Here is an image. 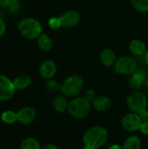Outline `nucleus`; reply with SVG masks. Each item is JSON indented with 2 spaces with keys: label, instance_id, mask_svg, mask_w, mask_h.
<instances>
[{
  "label": "nucleus",
  "instance_id": "nucleus-17",
  "mask_svg": "<svg viewBox=\"0 0 148 149\" xmlns=\"http://www.w3.org/2000/svg\"><path fill=\"white\" fill-rule=\"evenodd\" d=\"M68 104L69 102L67 101L66 97L63 94H57L52 100V105L55 111L59 113H62L67 110Z\"/></svg>",
  "mask_w": 148,
  "mask_h": 149
},
{
  "label": "nucleus",
  "instance_id": "nucleus-7",
  "mask_svg": "<svg viewBox=\"0 0 148 149\" xmlns=\"http://www.w3.org/2000/svg\"><path fill=\"white\" fill-rule=\"evenodd\" d=\"M15 87L13 81L6 75L0 73V101H6L10 100L15 93Z\"/></svg>",
  "mask_w": 148,
  "mask_h": 149
},
{
  "label": "nucleus",
  "instance_id": "nucleus-3",
  "mask_svg": "<svg viewBox=\"0 0 148 149\" xmlns=\"http://www.w3.org/2000/svg\"><path fill=\"white\" fill-rule=\"evenodd\" d=\"M92 107V102L85 97H77L69 101L67 111L75 119H84L89 115Z\"/></svg>",
  "mask_w": 148,
  "mask_h": 149
},
{
  "label": "nucleus",
  "instance_id": "nucleus-31",
  "mask_svg": "<svg viewBox=\"0 0 148 149\" xmlns=\"http://www.w3.org/2000/svg\"><path fill=\"white\" fill-rule=\"evenodd\" d=\"M42 149H58V147L55 144L49 143V144H46L45 146H44V148Z\"/></svg>",
  "mask_w": 148,
  "mask_h": 149
},
{
  "label": "nucleus",
  "instance_id": "nucleus-14",
  "mask_svg": "<svg viewBox=\"0 0 148 149\" xmlns=\"http://www.w3.org/2000/svg\"><path fill=\"white\" fill-rule=\"evenodd\" d=\"M130 52L135 57H144L147 53V46L140 39H133L128 45Z\"/></svg>",
  "mask_w": 148,
  "mask_h": 149
},
{
  "label": "nucleus",
  "instance_id": "nucleus-11",
  "mask_svg": "<svg viewBox=\"0 0 148 149\" xmlns=\"http://www.w3.org/2000/svg\"><path fill=\"white\" fill-rule=\"evenodd\" d=\"M38 72L42 79L45 80L51 79L57 72V65L51 59H45L40 64Z\"/></svg>",
  "mask_w": 148,
  "mask_h": 149
},
{
  "label": "nucleus",
  "instance_id": "nucleus-29",
  "mask_svg": "<svg viewBox=\"0 0 148 149\" xmlns=\"http://www.w3.org/2000/svg\"><path fill=\"white\" fill-rule=\"evenodd\" d=\"M11 0H0V9H8Z\"/></svg>",
  "mask_w": 148,
  "mask_h": 149
},
{
  "label": "nucleus",
  "instance_id": "nucleus-25",
  "mask_svg": "<svg viewBox=\"0 0 148 149\" xmlns=\"http://www.w3.org/2000/svg\"><path fill=\"white\" fill-rule=\"evenodd\" d=\"M48 26L52 30H58L62 27L59 17H51L48 20Z\"/></svg>",
  "mask_w": 148,
  "mask_h": 149
},
{
  "label": "nucleus",
  "instance_id": "nucleus-34",
  "mask_svg": "<svg viewBox=\"0 0 148 149\" xmlns=\"http://www.w3.org/2000/svg\"><path fill=\"white\" fill-rule=\"evenodd\" d=\"M147 86H148V75H147Z\"/></svg>",
  "mask_w": 148,
  "mask_h": 149
},
{
  "label": "nucleus",
  "instance_id": "nucleus-28",
  "mask_svg": "<svg viewBox=\"0 0 148 149\" xmlns=\"http://www.w3.org/2000/svg\"><path fill=\"white\" fill-rule=\"evenodd\" d=\"M140 130L141 131V133H142L144 135L148 136V122H143Z\"/></svg>",
  "mask_w": 148,
  "mask_h": 149
},
{
  "label": "nucleus",
  "instance_id": "nucleus-10",
  "mask_svg": "<svg viewBox=\"0 0 148 149\" xmlns=\"http://www.w3.org/2000/svg\"><path fill=\"white\" fill-rule=\"evenodd\" d=\"M142 120L140 114L136 113H128L122 119V126L125 130L128 132H135L140 129Z\"/></svg>",
  "mask_w": 148,
  "mask_h": 149
},
{
  "label": "nucleus",
  "instance_id": "nucleus-30",
  "mask_svg": "<svg viewBox=\"0 0 148 149\" xmlns=\"http://www.w3.org/2000/svg\"><path fill=\"white\" fill-rule=\"evenodd\" d=\"M140 119H141L142 122H148V111L147 110H146V111H144L143 113H141L140 114Z\"/></svg>",
  "mask_w": 148,
  "mask_h": 149
},
{
  "label": "nucleus",
  "instance_id": "nucleus-1",
  "mask_svg": "<svg viewBox=\"0 0 148 149\" xmlns=\"http://www.w3.org/2000/svg\"><path fill=\"white\" fill-rule=\"evenodd\" d=\"M108 132L103 127H92L87 129L83 135L84 149H98L106 144Z\"/></svg>",
  "mask_w": 148,
  "mask_h": 149
},
{
  "label": "nucleus",
  "instance_id": "nucleus-5",
  "mask_svg": "<svg viewBox=\"0 0 148 149\" xmlns=\"http://www.w3.org/2000/svg\"><path fill=\"white\" fill-rule=\"evenodd\" d=\"M126 106L131 112L140 114L147 109V97L140 90H133L126 98Z\"/></svg>",
  "mask_w": 148,
  "mask_h": 149
},
{
  "label": "nucleus",
  "instance_id": "nucleus-22",
  "mask_svg": "<svg viewBox=\"0 0 148 149\" xmlns=\"http://www.w3.org/2000/svg\"><path fill=\"white\" fill-rule=\"evenodd\" d=\"M131 4L139 12H148V0H131Z\"/></svg>",
  "mask_w": 148,
  "mask_h": 149
},
{
  "label": "nucleus",
  "instance_id": "nucleus-4",
  "mask_svg": "<svg viewBox=\"0 0 148 149\" xmlns=\"http://www.w3.org/2000/svg\"><path fill=\"white\" fill-rule=\"evenodd\" d=\"M84 87V79L79 74L68 76L62 83L60 92L65 97H76Z\"/></svg>",
  "mask_w": 148,
  "mask_h": 149
},
{
  "label": "nucleus",
  "instance_id": "nucleus-8",
  "mask_svg": "<svg viewBox=\"0 0 148 149\" xmlns=\"http://www.w3.org/2000/svg\"><path fill=\"white\" fill-rule=\"evenodd\" d=\"M147 75L148 72L146 69L138 68V70L129 77L128 86L133 90H140L144 86H147Z\"/></svg>",
  "mask_w": 148,
  "mask_h": 149
},
{
  "label": "nucleus",
  "instance_id": "nucleus-27",
  "mask_svg": "<svg viewBox=\"0 0 148 149\" xmlns=\"http://www.w3.org/2000/svg\"><path fill=\"white\" fill-rule=\"evenodd\" d=\"M6 31V24L4 23V21L0 17V38H2Z\"/></svg>",
  "mask_w": 148,
  "mask_h": 149
},
{
  "label": "nucleus",
  "instance_id": "nucleus-6",
  "mask_svg": "<svg viewBox=\"0 0 148 149\" xmlns=\"http://www.w3.org/2000/svg\"><path fill=\"white\" fill-rule=\"evenodd\" d=\"M113 67L116 73L131 76L138 70V63L133 57L122 56L117 58Z\"/></svg>",
  "mask_w": 148,
  "mask_h": 149
},
{
  "label": "nucleus",
  "instance_id": "nucleus-12",
  "mask_svg": "<svg viewBox=\"0 0 148 149\" xmlns=\"http://www.w3.org/2000/svg\"><path fill=\"white\" fill-rule=\"evenodd\" d=\"M37 113L32 107H24L17 112V121L24 126L31 124L35 118Z\"/></svg>",
  "mask_w": 148,
  "mask_h": 149
},
{
  "label": "nucleus",
  "instance_id": "nucleus-19",
  "mask_svg": "<svg viewBox=\"0 0 148 149\" xmlns=\"http://www.w3.org/2000/svg\"><path fill=\"white\" fill-rule=\"evenodd\" d=\"M123 149H140L141 148V140L137 135H133L128 137L124 144Z\"/></svg>",
  "mask_w": 148,
  "mask_h": 149
},
{
  "label": "nucleus",
  "instance_id": "nucleus-21",
  "mask_svg": "<svg viewBox=\"0 0 148 149\" xmlns=\"http://www.w3.org/2000/svg\"><path fill=\"white\" fill-rule=\"evenodd\" d=\"M1 120L5 124H13L17 121V113H15L11 110L4 111L1 115Z\"/></svg>",
  "mask_w": 148,
  "mask_h": 149
},
{
  "label": "nucleus",
  "instance_id": "nucleus-32",
  "mask_svg": "<svg viewBox=\"0 0 148 149\" xmlns=\"http://www.w3.org/2000/svg\"><path fill=\"white\" fill-rule=\"evenodd\" d=\"M107 149H123L122 147H120V145H118V144H113V145H112V146H110L109 148Z\"/></svg>",
  "mask_w": 148,
  "mask_h": 149
},
{
  "label": "nucleus",
  "instance_id": "nucleus-2",
  "mask_svg": "<svg viewBox=\"0 0 148 149\" xmlns=\"http://www.w3.org/2000/svg\"><path fill=\"white\" fill-rule=\"evenodd\" d=\"M17 31L27 39H36L43 33L41 23L34 17L22 18L17 24Z\"/></svg>",
  "mask_w": 148,
  "mask_h": 149
},
{
  "label": "nucleus",
  "instance_id": "nucleus-16",
  "mask_svg": "<svg viewBox=\"0 0 148 149\" xmlns=\"http://www.w3.org/2000/svg\"><path fill=\"white\" fill-rule=\"evenodd\" d=\"M13 85L14 87L17 90H24L26 88H28L32 82V79L31 78L30 75L28 74H20L18 76H17L13 80Z\"/></svg>",
  "mask_w": 148,
  "mask_h": 149
},
{
  "label": "nucleus",
  "instance_id": "nucleus-15",
  "mask_svg": "<svg viewBox=\"0 0 148 149\" xmlns=\"http://www.w3.org/2000/svg\"><path fill=\"white\" fill-rule=\"evenodd\" d=\"M99 59L101 61V63L107 67H111L113 66L117 58H116V54L115 52L110 49V48H105L102 50V52H100L99 55Z\"/></svg>",
  "mask_w": 148,
  "mask_h": 149
},
{
  "label": "nucleus",
  "instance_id": "nucleus-9",
  "mask_svg": "<svg viewBox=\"0 0 148 149\" xmlns=\"http://www.w3.org/2000/svg\"><path fill=\"white\" fill-rule=\"evenodd\" d=\"M62 28L72 29L77 26L80 22V15L75 10H67L59 16Z\"/></svg>",
  "mask_w": 148,
  "mask_h": 149
},
{
  "label": "nucleus",
  "instance_id": "nucleus-18",
  "mask_svg": "<svg viewBox=\"0 0 148 149\" xmlns=\"http://www.w3.org/2000/svg\"><path fill=\"white\" fill-rule=\"evenodd\" d=\"M37 45L40 51L42 52H49L53 45L52 38L46 33H42L37 38Z\"/></svg>",
  "mask_w": 148,
  "mask_h": 149
},
{
  "label": "nucleus",
  "instance_id": "nucleus-24",
  "mask_svg": "<svg viewBox=\"0 0 148 149\" xmlns=\"http://www.w3.org/2000/svg\"><path fill=\"white\" fill-rule=\"evenodd\" d=\"M21 7H22V4H21L20 0H11L7 10L13 14H17L21 10Z\"/></svg>",
  "mask_w": 148,
  "mask_h": 149
},
{
  "label": "nucleus",
  "instance_id": "nucleus-33",
  "mask_svg": "<svg viewBox=\"0 0 148 149\" xmlns=\"http://www.w3.org/2000/svg\"><path fill=\"white\" fill-rule=\"evenodd\" d=\"M144 61H145L146 65L148 66V51L147 52V53L145 54V56H144Z\"/></svg>",
  "mask_w": 148,
  "mask_h": 149
},
{
  "label": "nucleus",
  "instance_id": "nucleus-20",
  "mask_svg": "<svg viewBox=\"0 0 148 149\" xmlns=\"http://www.w3.org/2000/svg\"><path fill=\"white\" fill-rule=\"evenodd\" d=\"M20 149H42L38 140L32 137H28L23 140L20 144Z\"/></svg>",
  "mask_w": 148,
  "mask_h": 149
},
{
  "label": "nucleus",
  "instance_id": "nucleus-26",
  "mask_svg": "<svg viewBox=\"0 0 148 149\" xmlns=\"http://www.w3.org/2000/svg\"><path fill=\"white\" fill-rule=\"evenodd\" d=\"M87 100H89L90 102H92L94 100V99L97 97V94H96V92L92 89H88L85 91V96H84Z\"/></svg>",
  "mask_w": 148,
  "mask_h": 149
},
{
  "label": "nucleus",
  "instance_id": "nucleus-23",
  "mask_svg": "<svg viewBox=\"0 0 148 149\" xmlns=\"http://www.w3.org/2000/svg\"><path fill=\"white\" fill-rule=\"evenodd\" d=\"M44 88L50 93H57V92L60 91L61 84L53 79H47L44 83Z\"/></svg>",
  "mask_w": 148,
  "mask_h": 149
},
{
  "label": "nucleus",
  "instance_id": "nucleus-13",
  "mask_svg": "<svg viewBox=\"0 0 148 149\" xmlns=\"http://www.w3.org/2000/svg\"><path fill=\"white\" fill-rule=\"evenodd\" d=\"M112 100L106 95H99L92 102V107L98 112H105L111 108L112 107Z\"/></svg>",
  "mask_w": 148,
  "mask_h": 149
}]
</instances>
